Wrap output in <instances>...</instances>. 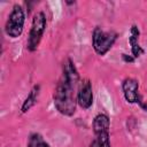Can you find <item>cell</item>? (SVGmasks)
<instances>
[{"instance_id":"4","label":"cell","mask_w":147,"mask_h":147,"mask_svg":"<svg viewBox=\"0 0 147 147\" xmlns=\"http://www.w3.org/2000/svg\"><path fill=\"white\" fill-rule=\"evenodd\" d=\"M45 28H46V16L42 11H38L34 14L33 18H32V24H31V30H30V34H29V39H28V49L29 51H36L41 37L45 32Z\"/></svg>"},{"instance_id":"9","label":"cell","mask_w":147,"mask_h":147,"mask_svg":"<svg viewBox=\"0 0 147 147\" xmlns=\"http://www.w3.org/2000/svg\"><path fill=\"white\" fill-rule=\"evenodd\" d=\"M138 37H139V30L136 25H133L131 28V37H130V44L132 46V54H133V59L138 57L144 51L140 47L139 42H138Z\"/></svg>"},{"instance_id":"10","label":"cell","mask_w":147,"mask_h":147,"mask_svg":"<svg viewBox=\"0 0 147 147\" xmlns=\"http://www.w3.org/2000/svg\"><path fill=\"white\" fill-rule=\"evenodd\" d=\"M28 147H49V145L39 133H32L29 138Z\"/></svg>"},{"instance_id":"6","label":"cell","mask_w":147,"mask_h":147,"mask_svg":"<svg viewBox=\"0 0 147 147\" xmlns=\"http://www.w3.org/2000/svg\"><path fill=\"white\" fill-rule=\"evenodd\" d=\"M122 90L124 98L130 103L140 102V95H139V83L134 78H125L122 83Z\"/></svg>"},{"instance_id":"5","label":"cell","mask_w":147,"mask_h":147,"mask_svg":"<svg viewBox=\"0 0 147 147\" xmlns=\"http://www.w3.org/2000/svg\"><path fill=\"white\" fill-rule=\"evenodd\" d=\"M77 103L83 109H88L93 103V91L88 79L80 83L77 91Z\"/></svg>"},{"instance_id":"8","label":"cell","mask_w":147,"mask_h":147,"mask_svg":"<svg viewBox=\"0 0 147 147\" xmlns=\"http://www.w3.org/2000/svg\"><path fill=\"white\" fill-rule=\"evenodd\" d=\"M94 139L92 140L90 147H110L109 141V130L95 131Z\"/></svg>"},{"instance_id":"3","label":"cell","mask_w":147,"mask_h":147,"mask_svg":"<svg viewBox=\"0 0 147 147\" xmlns=\"http://www.w3.org/2000/svg\"><path fill=\"white\" fill-rule=\"evenodd\" d=\"M24 22H25V15L22 6L15 5L6 22V26H5L6 33L11 38L20 37L23 32Z\"/></svg>"},{"instance_id":"2","label":"cell","mask_w":147,"mask_h":147,"mask_svg":"<svg viewBox=\"0 0 147 147\" xmlns=\"http://www.w3.org/2000/svg\"><path fill=\"white\" fill-rule=\"evenodd\" d=\"M117 39V33L114 31H103L100 28H95L93 31L92 44L93 48L99 55H105L115 44Z\"/></svg>"},{"instance_id":"1","label":"cell","mask_w":147,"mask_h":147,"mask_svg":"<svg viewBox=\"0 0 147 147\" xmlns=\"http://www.w3.org/2000/svg\"><path fill=\"white\" fill-rule=\"evenodd\" d=\"M79 75L70 59H67L63 63L62 77L59 80L54 92L55 108L65 116H71L76 111L77 95L76 88L78 85Z\"/></svg>"},{"instance_id":"7","label":"cell","mask_w":147,"mask_h":147,"mask_svg":"<svg viewBox=\"0 0 147 147\" xmlns=\"http://www.w3.org/2000/svg\"><path fill=\"white\" fill-rule=\"evenodd\" d=\"M39 90H40V86L39 85H34L32 87V90L30 91V93L28 94L26 99L24 100L22 107H21V111L24 114L26 111H29L36 103H37V100H38V95H39Z\"/></svg>"}]
</instances>
